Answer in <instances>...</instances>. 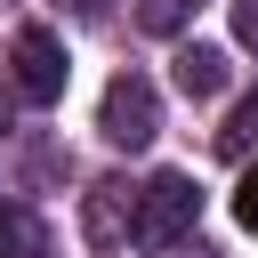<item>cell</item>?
Wrapping results in <instances>:
<instances>
[{
  "mask_svg": "<svg viewBox=\"0 0 258 258\" xmlns=\"http://www.w3.org/2000/svg\"><path fill=\"white\" fill-rule=\"evenodd\" d=\"M250 137H258V97H242V105H234V121L218 129V145H226V153H250Z\"/></svg>",
  "mask_w": 258,
  "mask_h": 258,
  "instance_id": "52a82bcc",
  "label": "cell"
},
{
  "mask_svg": "<svg viewBox=\"0 0 258 258\" xmlns=\"http://www.w3.org/2000/svg\"><path fill=\"white\" fill-rule=\"evenodd\" d=\"M40 250H48L40 218H24V210H0V258H40Z\"/></svg>",
  "mask_w": 258,
  "mask_h": 258,
  "instance_id": "8992f818",
  "label": "cell"
},
{
  "mask_svg": "<svg viewBox=\"0 0 258 258\" xmlns=\"http://www.w3.org/2000/svg\"><path fill=\"white\" fill-rule=\"evenodd\" d=\"M8 56H16V89H24L32 105H56V97H64V48H56L40 24H24Z\"/></svg>",
  "mask_w": 258,
  "mask_h": 258,
  "instance_id": "3957f363",
  "label": "cell"
},
{
  "mask_svg": "<svg viewBox=\"0 0 258 258\" xmlns=\"http://www.w3.org/2000/svg\"><path fill=\"white\" fill-rule=\"evenodd\" d=\"M234 226L258 234V169H242V185H234Z\"/></svg>",
  "mask_w": 258,
  "mask_h": 258,
  "instance_id": "ba28073f",
  "label": "cell"
},
{
  "mask_svg": "<svg viewBox=\"0 0 258 258\" xmlns=\"http://www.w3.org/2000/svg\"><path fill=\"white\" fill-rule=\"evenodd\" d=\"M234 40H250V48H258V0H234Z\"/></svg>",
  "mask_w": 258,
  "mask_h": 258,
  "instance_id": "9c48e42d",
  "label": "cell"
},
{
  "mask_svg": "<svg viewBox=\"0 0 258 258\" xmlns=\"http://www.w3.org/2000/svg\"><path fill=\"white\" fill-rule=\"evenodd\" d=\"M194 210H202V185H194L185 169H161V177L137 194V242H177V234L194 226Z\"/></svg>",
  "mask_w": 258,
  "mask_h": 258,
  "instance_id": "7a4b0ae2",
  "label": "cell"
},
{
  "mask_svg": "<svg viewBox=\"0 0 258 258\" xmlns=\"http://www.w3.org/2000/svg\"><path fill=\"white\" fill-rule=\"evenodd\" d=\"M97 129H105L121 153H145L153 129H161V97H153V81H145V73H113V81H105V105H97Z\"/></svg>",
  "mask_w": 258,
  "mask_h": 258,
  "instance_id": "6da1fadb",
  "label": "cell"
},
{
  "mask_svg": "<svg viewBox=\"0 0 258 258\" xmlns=\"http://www.w3.org/2000/svg\"><path fill=\"white\" fill-rule=\"evenodd\" d=\"M226 81H234L226 48H210V40H185V48H177V89H185V97H218Z\"/></svg>",
  "mask_w": 258,
  "mask_h": 258,
  "instance_id": "277c9868",
  "label": "cell"
},
{
  "mask_svg": "<svg viewBox=\"0 0 258 258\" xmlns=\"http://www.w3.org/2000/svg\"><path fill=\"white\" fill-rule=\"evenodd\" d=\"M121 194H129V185H97V194H89V242H121V234H137V202L121 210Z\"/></svg>",
  "mask_w": 258,
  "mask_h": 258,
  "instance_id": "5b68a950",
  "label": "cell"
}]
</instances>
